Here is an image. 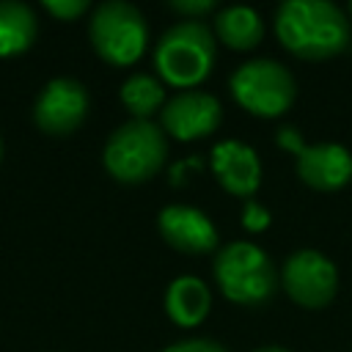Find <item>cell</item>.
I'll use <instances>...</instances> for the list:
<instances>
[{
	"instance_id": "obj_1",
	"label": "cell",
	"mask_w": 352,
	"mask_h": 352,
	"mask_svg": "<svg viewBox=\"0 0 352 352\" xmlns=\"http://www.w3.org/2000/svg\"><path fill=\"white\" fill-rule=\"evenodd\" d=\"M275 36L302 60H327L346 50L349 22L330 0H286L275 8Z\"/></svg>"
},
{
	"instance_id": "obj_2",
	"label": "cell",
	"mask_w": 352,
	"mask_h": 352,
	"mask_svg": "<svg viewBox=\"0 0 352 352\" xmlns=\"http://www.w3.org/2000/svg\"><path fill=\"white\" fill-rule=\"evenodd\" d=\"M214 33L198 19H182L168 28L154 50V66L165 85L195 91L214 66Z\"/></svg>"
},
{
	"instance_id": "obj_3",
	"label": "cell",
	"mask_w": 352,
	"mask_h": 352,
	"mask_svg": "<svg viewBox=\"0 0 352 352\" xmlns=\"http://www.w3.org/2000/svg\"><path fill=\"white\" fill-rule=\"evenodd\" d=\"M165 157H168L165 129L143 118H132L116 126L102 151L107 173L121 184L148 182L162 170Z\"/></svg>"
},
{
	"instance_id": "obj_4",
	"label": "cell",
	"mask_w": 352,
	"mask_h": 352,
	"mask_svg": "<svg viewBox=\"0 0 352 352\" xmlns=\"http://www.w3.org/2000/svg\"><path fill=\"white\" fill-rule=\"evenodd\" d=\"M214 280L223 297L236 305H264L278 286L270 256L245 239L220 248L214 256Z\"/></svg>"
},
{
	"instance_id": "obj_5",
	"label": "cell",
	"mask_w": 352,
	"mask_h": 352,
	"mask_svg": "<svg viewBox=\"0 0 352 352\" xmlns=\"http://www.w3.org/2000/svg\"><path fill=\"white\" fill-rule=\"evenodd\" d=\"M88 38L94 52L110 66H132L143 58L148 44L146 16L126 0L99 3L88 22Z\"/></svg>"
},
{
	"instance_id": "obj_6",
	"label": "cell",
	"mask_w": 352,
	"mask_h": 352,
	"mask_svg": "<svg viewBox=\"0 0 352 352\" xmlns=\"http://www.w3.org/2000/svg\"><path fill=\"white\" fill-rule=\"evenodd\" d=\"M228 85L236 104L258 118H278L297 99L294 74L272 58H253L242 63L231 74Z\"/></svg>"
},
{
	"instance_id": "obj_7",
	"label": "cell",
	"mask_w": 352,
	"mask_h": 352,
	"mask_svg": "<svg viewBox=\"0 0 352 352\" xmlns=\"http://www.w3.org/2000/svg\"><path fill=\"white\" fill-rule=\"evenodd\" d=\"M278 146L294 154L297 176L322 192H333L349 184L352 179V154L341 143H314L308 146L300 138L297 126H280L275 135Z\"/></svg>"
},
{
	"instance_id": "obj_8",
	"label": "cell",
	"mask_w": 352,
	"mask_h": 352,
	"mask_svg": "<svg viewBox=\"0 0 352 352\" xmlns=\"http://www.w3.org/2000/svg\"><path fill=\"white\" fill-rule=\"evenodd\" d=\"M280 283L300 308L316 311V308H324L336 297L338 270L324 253L305 248V250H294L283 261Z\"/></svg>"
},
{
	"instance_id": "obj_9",
	"label": "cell",
	"mask_w": 352,
	"mask_h": 352,
	"mask_svg": "<svg viewBox=\"0 0 352 352\" xmlns=\"http://www.w3.org/2000/svg\"><path fill=\"white\" fill-rule=\"evenodd\" d=\"M88 104H91V99L80 80L55 77L41 88V94L36 99L33 121L44 135L66 138L85 121Z\"/></svg>"
},
{
	"instance_id": "obj_10",
	"label": "cell",
	"mask_w": 352,
	"mask_h": 352,
	"mask_svg": "<svg viewBox=\"0 0 352 352\" xmlns=\"http://www.w3.org/2000/svg\"><path fill=\"white\" fill-rule=\"evenodd\" d=\"M160 118H162V129L170 138L190 143V140H201L212 135L220 126L223 107L217 96L206 91H182L165 102Z\"/></svg>"
},
{
	"instance_id": "obj_11",
	"label": "cell",
	"mask_w": 352,
	"mask_h": 352,
	"mask_svg": "<svg viewBox=\"0 0 352 352\" xmlns=\"http://www.w3.org/2000/svg\"><path fill=\"white\" fill-rule=\"evenodd\" d=\"M157 228H160V236L173 250H182V253L201 256L217 248V228L209 220V214L187 204L162 206L157 214Z\"/></svg>"
},
{
	"instance_id": "obj_12",
	"label": "cell",
	"mask_w": 352,
	"mask_h": 352,
	"mask_svg": "<svg viewBox=\"0 0 352 352\" xmlns=\"http://www.w3.org/2000/svg\"><path fill=\"white\" fill-rule=\"evenodd\" d=\"M212 173L220 187L236 198H253L261 184V162L253 146L242 140H220L209 157Z\"/></svg>"
},
{
	"instance_id": "obj_13",
	"label": "cell",
	"mask_w": 352,
	"mask_h": 352,
	"mask_svg": "<svg viewBox=\"0 0 352 352\" xmlns=\"http://www.w3.org/2000/svg\"><path fill=\"white\" fill-rule=\"evenodd\" d=\"M212 311V292L195 275H179L165 289V314L179 327L201 324Z\"/></svg>"
},
{
	"instance_id": "obj_14",
	"label": "cell",
	"mask_w": 352,
	"mask_h": 352,
	"mask_svg": "<svg viewBox=\"0 0 352 352\" xmlns=\"http://www.w3.org/2000/svg\"><path fill=\"white\" fill-rule=\"evenodd\" d=\"M38 22L30 6L19 0H0V58H14L30 50Z\"/></svg>"
},
{
	"instance_id": "obj_15",
	"label": "cell",
	"mask_w": 352,
	"mask_h": 352,
	"mask_svg": "<svg viewBox=\"0 0 352 352\" xmlns=\"http://www.w3.org/2000/svg\"><path fill=\"white\" fill-rule=\"evenodd\" d=\"M214 36L231 50H253L264 36V22L250 6H228L214 16Z\"/></svg>"
},
{
	"instance_id": "obj_16",
	"label": "cell",
	"mask_w": 352,
	"mask_h": 352,
	"mask_svg": "<svg viewBox=\"0 0 352 352\" xmlns=\"http://www.w3.org/2000/svg\"><path fill=\"white\" fill-rule=\"evenodd\" d=\"M118 96H121V104L135 118H143V121H148V116H154L157 110L162 113V107H165V88L151 74H132V77H126Z\"/></svg>"
},
{
	"instance_id": "obj_17",
	"label": "cell",
	"mask_w": 352,
	"mask_h": 352,
	"mask_svg": "<svg viewBox=\"0 0 352 352\" xmlns=\"http://www.w3.org/2000/svg\"><path fill=\"white\" fill-rule=\"evenodd\" d=\"M44 11L60 22H72L88 11V0H44Z\"/></svg>"
},
{
	"instance_id": "obj_18",
	"label": "cell",
	"mask_w": 352,
	"mask_h": 352,
	"mask_svg": "<svg viewBox=\"0 0 352 352\" xmlns=\"http://www.w3.org/2000/svg\"><path fill=\"white\" fill-rule=\"evenodd\" d=\"M270 209L267 206H261L256 198H248L245 201V206H242V226L248 228V231H253V234H258V231H264L267 226H270Z\"/></svg>"
},
{
	"instance_id": "obj_19",
	"label": "cell",
	"mask_w": 352,
	"mask_h": 352,
	"mask_svg": "<svg viewBox=\"0 0 352 352\" xmlns=\"http://www.w3.org/2000/svg\"><path fill=\"white\" fill-rule=\"evenodd\" d=\"M168 8L182 14L184 19H198L201 22V16L214 11V0H170Z\"/></svg>"
},
{
	"instance_id": "obj_20",
	"label": "cell",
	"mask_w": 352,
	"mask_h": 352,
	"mask_svg": "<svg viewBox=\"0 0 352 352\" xmlns=\"http://www.w3.org/2000/svg\"><path fill=\"white\" fill-rule=\"evenodd\" d=\"M162 352H228V349L217 341H209V338H184V341L165 346Z\"/></svg>"
},
{
	"instance_id": "obj_21",
	"label": "cell",
	"mask_w": 352,
	"mask_h": 352,
	"mask_svg": "<svg viewBox=\"0 0 352 352\" xmlns=\"http://www.w3.org/2000/svg\"><path fill=\"white\" fill-rule=\"evenodd\" d=\"M201 168V160L198 157H190V160H182L179 165H173V170H170V182L173 184H182V179H184V173H190V170H198Z\"/></svg>"
},
{
	"instance_id": "obj_22",
	"label": "cell",
	"mask_w": 352,
	"mask_h": 352,
	"mask_svg": "<svg viewBox=\"0 0 352 352\" xmlns=\"http://www.w3.org/2000/svg\"><path fill=\"white\" fill-rule=\"evenodd\" d=\"M253 352H289V349H286V346H275V344H272V346H258V349H253Z\"/></svg>"
},
{
	"instance_id": "obj_23",
	"label": "cell",
	"mask_w": 352,
	"mask_h": 352,
	"mask_svg": "<svg viewBox=\"0 0 352 352\" xmlns=\"http://www.w3.org/2000/svg\"><path fill=\"white\" fill-rule=\"evenodd\" d=\"M0 157H3V140H0Z\"/></svg>"
},
{
	"instance_id": "obj_24",
	"label": "cell",
	"mask_w": 352,
	"mask_h": 352,
	"mask_svg": "<svg viewBox=\"0 0 352 352\" xmlns=\"http://www.w3.org/2000/svg\"><path fill=\"white\" fill-rule=\"evenodd\" d=\"M349 14H352V3H349Z\"/></svg>"
}]
</instances>
